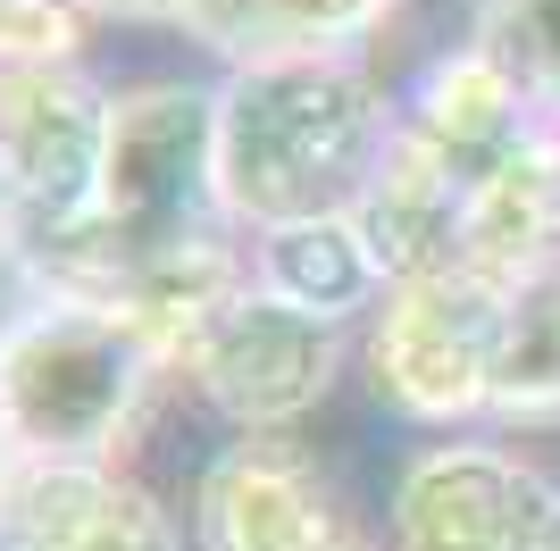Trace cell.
<instances>
[{
	"label": "cell",
	"mask_w": 560,
	"mask_h": 551,
	"mask_svg": "<svg viewBox=\"0 0 560 551\" xmlns=\"http://www.w3.org/2000/svg\"><path fill=\"white\" fill-rule=\"evenodd\" d=\"M394 142V68L369 59H243L210 68L218 218L243 243L343 218Z\"/></svg>",
	"instance_id": "obj_1"
},
{
	"label": "cell",
	"mask_w": 560,
	"mask_h": 551,
	"mask_svg": "<svg viewBox=\"0 0 560 551\" xmlns=\"http://www.w3.org/2000/svg\"><path fill=\"white\" fill-rule=\"evenodd\" d=\"M167 376L151 326L109 301H50L0 360V435L25 468L117 459Z\"/></svg>",
	"instance_id": "obj_2"
},
{
	"label": "cell",
	"mask_w": 560,
	"mask_h": 551,
	"mask_svg": "<svg viewBox=\"0 0 560 551\" xmlns=\"http://www.w3.org/2000/svg\"><path fill=\"white\" fill-rule=\"evenodd\" d=\"M502 301L511 284H493L477 268H435L410 276L369 309L360 326V401L401 435H477L493 401V343H502Z\"/></svg>",
	"instance_id": "obj_3"
},
{
	"label": "cell",
	"mask_w": 560,
	"mask_h": 551,
	"mask_svg": "<svg viewBox=\"0 0 560 551\" xmlns=\"http://www.w3.org/2000/svg\"><path fill=\"white\" fill-rule=\"evenodd\" d=\"M176 376L192 385V401H201L234 443L310 435V426L343 401V385L360 376V326L310 318V309L259 293L252 276H243L210 318L185 335Z\"/></svg>",
	"instance_id": "obj_4"
},
{
	"label": "cell",
	"mask_w": 560,
	"mask_h": 551,
	"mask_svg": "<svg viewBox=\"0 0 560 551\" xmlns=\"http://www.w3.org/2000/svg\"><path fill=\"white\" fill-rule=\"evenodd\" d=\"M560 502V468L527 443L493 435H419L401 443L376 493V551H536Z\"/></svg>",
	"instance_id": "obj_5"
},
{
	"label": "cell",
	"mask_w": 560,
	"mask_h": 551,
	"mask_svg": "<svg viewBox=\"0 0 560 551\" xmlns=\"http://www.w3.org/2000/svg\"><path fill=\"white\" fill-rule=\"evenodd\" d=\"M185 527L192 551H376V518H360L310 435L226 443L185 493Z\"/></svg>",
	"instance_id": "obj_6"
},
{
	"label": "cell",
	"mask_w": 560,
	"mask_h": 551,
	"mask_svg": "<svg viewBox=\"0 0 560 551\" xmlns=\"http://www.w3.org/2000/svg\"><path fill=\"white\" fill-rule=\"evenodd\" d=\"M109 176V75H0V184L34 243L93 226Z\"/></svg>",
	"instance_id": "obj_7"
},
{
	"label": "cell",
	"mask_w": 560,
	"mask_h": 551,
	"mask_svg": "<svg viewBox=\"0 0 560 551\" xmlns=\"http://www.w3.org/2000/svg\"><path fill=\"white\" fill-rule=\"evenodd\" d=\"M394 126L410 142H427V151L468 184L544 134L536 101L493 68L468 34H452V43H435V50H419V59L394 68Z\"/></svg>",
	"instance_id": "obj_8"
},
{
	"label": "cell",
	"mask_w": 560,
	"mask_h": 551,
	"mask_svg": "<svg viewBox=\"0 0 560 551\" xmlns=\"http://www.w3.org/2000/svg\"><path fill=\"white\" fill-rule=\"evenodd\" d=\"M0 535L18 551H192L185 502L135 468L93 459V468H18Z\"/></svg>",
	"instance_id": "obj_9"
},
{
	"label": "cell",
	"mask_w": 560,
	"mask_h": 551,
	"mask_svg": "<svg viewBox=\"0 0 560 551\" xmlns=\"http://www.w3.org/2000/svg\"><path fill=\"white\" fill-rule=\"evenodd\" d=\"M452 259L493 284H518L560 259V151H552V126H544L527 151H511L502 167L468 184L460 201V243Z\"/></svg>",
	"instance_id": "obj_10"
},
{
	"label": "cell",
	"mask_w": 560,
	"mask_h": 551,
	"mask_svg": "<svg viewBox=\"0 0 560 551\" xmlns=\"http://www.w3.org/2000/svg\"><path fill=\"white\" fill-rule=\"evenodd\" d=\"M460 201H468V176H452L427 142H410L394 126L385 160H376L369 192L351 201L360 234H369L385 284H410V276H435L452 268V243H460Z\"/></svg>",
	"instance_id": "obj_11"
},
{
	"label": "cell",
	"mask_w": 560,
	"mask_h": 551,
	"mask_svg": "<svg viewBox=\"0 0 560 551\" xmlns=\"http://www.w3.org/2000/svg\"><path fill=\"white\" fill-rule=\"evenodd\" d=\"M243 276H252L259 293L293 301L310 318H335V326H369V309L394 293L351 209L343 218H302V226L252 234L243 243Z\"/></svg>",
	"instance_id": "obj_12"
},
{
	"label": "cell",
	"mask_w": 560,
	"mask_h": 551,
	"mask_svg": "<svg viewBox=\"0 0 560 551\" xmlns=\"http://www.w3.org/2000/svg\"><path fill=\"white\" fill-rule=\"evenodd\" d=\"M410 9L419 0H234L226 50L210 68H243V59H369V68H385Z\"/></svg>",
	"instance_id": "obj_13"
},
{
	"label": "cell",
	"mask_w": 560,
	"mask_h": 551,
	"mask_svg": "<svg viewBox=\"0 0 560 551\" xmlns=\"http://www.w3.org/2000/svg\"><path fill=\"white\" fill-rule=\"evenodd\" d=\"M493 435H560V259L518 276L502 301V343H493Z\"/></svg>",
	"instance_id": "obj_14"
},
{
	"label": "cell",
	"mask_w": 560,
	"mask_h": 551,
	"mask_svg": "<svg viewBox=\"0 0 560 551\" xmlns=\"http://www.w3.org/2000/svg\"><path fill=\"white\" fill-rule=\"evenodd\" d=\"M460 34L536 101L544 126H560V0H468Z\"/></svg>",
	"instance_id": "obj_15"
},
{
	"label": "cell",
	"mask_w": 560,
	"mask_h": 551,
	"mask_svg": "<svg viewBox=\"0 0 560 551\" xmlns=\"http://www.w3.org/2000/svg\"><path fill=\"white\" fill-rule=\"evenodd\" d=\"M101 68V25L84 0H0V75Z\"/></svg>",
	"instance_id": "obj_16"
},
{
	"label": "cell",
	"mask_w": 560,
	"mask_h": 551,
	"mask_svg": "<svg viewBox=\"0 0 560 551\" xmlns=\"http://www.w3.org/2000/svg\"><path fill=\"white\" fill-rule=\"evenodd\" d=\"M101 34H176L192 43L201 59L226 50V25H234V0H84Z\"/></svg>",
	"instance_id": "obj_17"
},
{
	"label": "cell",
	"mask_w": 560,
	"mask_h": 551,
	"mask_svg": "<svg viewBox=\"0 0 560 551\" xmlns=\"http://www.w3.org/2000/svg\"><path fill=\"white\" fill-rule=\"evenodd\" d=\"M43 309H50L43 251H34V234H25L18 218H0V360H9V343H18Z\"/></svg>",
	"instance_id": "obj_18"
},
{
	"label": "cell",
	"mask_w": 560,
	"mask_h": 551,
	"mask_svg": "<svg viewBox=\"0 0 560 551\" xmlns=\"http://www.w3.org/2000/svg\"><path fill=\"white\" fill-rule=\"evenodd\" d=\"M18 468H25V459L9 452V435H0V509H9V484H18Z\"/></svg>",
	"instance_id": "obj_19"
},
{
	"label": "cell",
	"mask_w": 560,
	"mask_h": 551,
	"mask_svg": "<svg viewBox=\"0 0 560 551\" xmlns=\"http://www.w3.org/2000/svg\"><path fill=\"white\" fill-rule=\"evenodd\" d=\"M536 551H560V502H552V518H544V535H536Z\"/></svg>",
	"instance_id": "obj_20"
},
{
	"label": "cell",
	"mask_w": 560,
	"mask_h": 551,
	"mask_svg": "<svg viewBox=\"0 0 560 551\" xmlns=\"http://www.w3.org/2000/svg\"><path fill=\"white\" fill-rule=\"evenodd\" d=\"M0 551H18V543H9V535H0Z\"/></svg>",
	"instance_id": "obj_21"
},
{
	"label": "cell",
	"mask_w": 560,
	"mask_h": 551,
	"mask_svg": "<svg viewBox=\"0 0 560 551\" xmlns=\"http://www.w3.org/2000/svg\"><path fill=\"white\" fill-rule=\"evenodd\" d=\"M552 151H560V126H552Z\"/></svg>",
	"instance_id": "obj_22"
}]
</instances>
